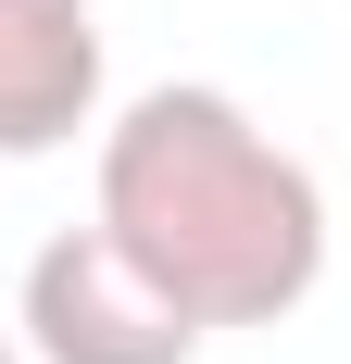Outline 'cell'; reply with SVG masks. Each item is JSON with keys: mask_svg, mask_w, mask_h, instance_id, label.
<instances>
[{"mask_svg": "<svg viewBox=\"0 0 351 364\" xmlns=\"http://www.w3.org/2000/svg\"><path fill=\"white\" fill-rule=\"evenodd\" d=\"M26 352L38 364H188L201 314L176 289H151L139 252L88 214L63 239H38V264H26Z\"/></svg>", "mask_w": 351, "mask_h": 364, "instance_id": "7a4b0ae2", "label": "cell"}, {"mask_svg": "<svg viewBox=\"0 0 351 364\" xmlns=\"http://www.w3.org/2000/svg\"><path fill=\"white\" fill-rule=\"evenodd\" d=\"M101 226L201 327H276L326 277V188L226 88H139L101 126Z\"/></svg>", "mask_w": 351, "mask_h": 364, "instance_id": "6da1fadb", "label": "cell"}, {"mask_svg": "<svg viewBox=\"0 0 351 364\" xmlns=\"http://www.w3.org/2000/svg\"><path fill=\"white\" fill-rule=\"evenodd\" d=\"M0 364H26V339H13V327H0Z\"/></svg>", "mask_w": 351, "mask_h": 364, "instance_id": "277c9868", "label": "cell"}, {"mask_svg": "<svg viewBox=\"0 0 351 364\" xmlns=\"http://www.w3.org/2000/svg\"><path fill=\"white\" fill-rule=\"evenodd\" d=\"M101 113V13L88 0H0V164L63 151Z\"/></svg>", "mask_w": 351, "mask_h": 364, "instance_id": "3957f363", "label": "cell"}]
</instances>
